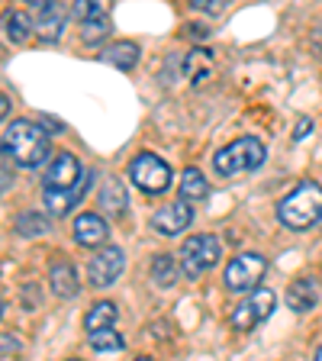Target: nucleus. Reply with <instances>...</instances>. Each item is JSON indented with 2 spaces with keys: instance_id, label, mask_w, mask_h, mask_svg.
<instances>
[{
  "instance_id": "f257e3e1",
  "label": "nucleus",
  "mask_w": 322,
  "mask_h": 361,
  "mask_svg": "<svg viewBox=\"0 0 322 361\" xmlns=\"http://www.w3.org/2000/svg\"><path fill=\"white\" fill-rule=\"evenodd\" d=\"M0 149L7 152L16 165L36 168L49 158L52 145H49V133H45L42 126H36V123H30V120H16L7 126L4 139H0Z\"/></svg>"
},
{
  "instance_id": "72a5a7b5",
  "label": "nucleus",
  "mask_w": 322,
  "mask_h": 361,
  "mask_svg": "<svg viewBox=\"0 0 322 361\" xmlns=\"http://www.w3.org/2000/svg\"><path fill=\"white\" fill-rule=\"evenodd\" d=\"M316 358H319V361H322V345H319V348H316Z\"/></svg>"
},
{
  "instance_id": "b1692460",
  "label": "nucleus",
  "mask_w": 322,
  "mask_h": 361,
  "mask_svg": "<svg viewBox=\"0 0 322 361\" xmlns=\"http://www.w3.org/2000/svg\"><path fill=\"white\" fill-rule=\"evenodd\" d=\"M113 7V0H75V20L78 23H87V20H97V16H106Z\"/></svg>"
},
{
  "instance_id": "a211bd4d",
  "label": "nucleus",
  "mask_w": 322,
  "mask_h": 361,
  "mask_svg": "<svg viewBox=\"0 0 322 361\" xmlns=\"http://www.w3.org/2000/svg\"><path fill=\"white\" fill-rule=\"evenodd\" d=\"M184 75L190 78V84H203L213 75V59L206 49H194L184 55Z\"/></svg>"
},
{
  "instance_id": "f3484780",
  "label": "nucleus",
  "mask_w": 322,
  "mask_h": 361,
  "mask_svg": "<svg viewBox=\"0 0 322 361\" xmlns=\"http://www.w3.org/2000/svg\"><path fill=\"white\" fill-rule=\"evenodd\" d=\"M97 59L106 61V65H116L120 71H129V68H135V61H139V45L135 42H116V45H110V49H104Z\"/></svg>"
},
{
  "instance_id": "ddd939ff",
  "label": "nucleus",
  "mask_w": 322,
  "mask_h": 361,
  "mask_svg": "<svg viewBox=\"0 0 322 361\" xmlns=\"http://www.w3.org/2000/svg\"><path fill=\"white\" fill-rule=\"evenodd\" d=\"M49 281H52V290L58 293V297H65V300L81 290V284H78V268L71 262H55L52 268H49Z\"/></svg>"
},
{
  "instance_id": "aec40b11",
  "label": "nucleus",
  "mask_w": 322,
  "mask_h": 361,
  "mask_svg": "<svg viewBox=\"0 0 322 361\" xmlns=\"http://www.w3.org/2000/svg\"><path fill=\"white\" fill-rule=\"evenodd\" d=\"M210 194V184H206V178H203L197 168H187V171L180 174V200H203V197Z\"/></svg>"
},
{
  "instance_id": "5701e85b",
  "label": "nucleus",
  "mask_w": 322,
  "mask_h": 361,
  "mask_svg": "<svg viewBox=\"0 0 322 361\" xmlns=\"http://www.w3.org/2000/svg\"><path fill=\"white\" fill-rule=\"evenodd\" d=\"M90 348L94 352H123L126 348V342H123L120 332H113V326H106V329H97V332H90Z\"/></svg>"
},
{
  "instance_id": "6ab92c4d",
  "label": "nucleus",
  "mask_w": 322,
  "mask_h": 361,
  "mask_svg": "<svg viewBox=\"0 0 322 361\" xmlns=\"http://www.w3.org/2000/svg\"><path fill=\"white\" fill-rule=\"evenodd\" d=\"M4 32H7L10 42L23 45L32 36V20L23 13V10H7V13H4Z\"/></svg>"
},
{
  "instance_id": "423d86ee",
  "label": "nucleus",
  "mask_w": 322,
  "mask_h": 361,
  "mask_svg": "<svg viewBox=\"0 0 322 361\" xmlns=\"http://www.w3.org/2000/svg\"><path fill=\"white\" fill-rule=\"evenodd\" d=\"M264 271H268V258L258 255V252H245V255H235L225 268V290L233 293H245L264 278Z\"/></svg>"
},
{
  "instance_id": "39448f33",
  "label": "nucleus",
  "mask_w": 322,
  "mask_h": 361,
  "mask_svg": "<svg viewBox=\"0 0 322 361\" xmlns=\"http://www.w3.org/2000/svg\"><path fill=\"white\" fill-rule=\"evenodd\" d=\"M129 180H132L139 190L145 194H165L171 188V168H168L165 158L151 155V152H142V155L132 158L129 165Z\"/></svg>"
},
{
  "instance_id": "cd10ccee",
  "label": "nucleus",
  "mask_w": 322,
  "mask_h": 361,
  "mask_svg": "<svg viewBox=\"0 0 322 361\" xmlns=\"http://www.w3.org/2000/svg\"><path fill=\"white\" fill-rule=\"evenodd\" d=\"M10 161H13V158H10L7 152H0V194L13 184V165H10Z\"/></svg>"
},
{
  "instance_id": "f704fd0d",
  "label": "nucleus",
  "mask_w": 322,
  "mask_h": 361,
  "mask_svg": "<svg viewBox=\"0 0 322 361\" xmlns=\"http://www.w3.org/2000/svg\"><path fill=\"white\" fill-rule=\"evenodd\" d=\"M0 313H4V303H0Z\"/></svg>"
},
{
  "instance_id": "4468645a",
  "label": "nucleus",
  "mask_w": 322,
  "mask_h": 361,
  "mask_svg": "<svg viewBox=\"0 0 322 361\" xmlns=\"http://www.w3.org/2000/svg\"><path fill=\"white\" fill-rule=\"evenodd\" d=\"M126 203H129V194H126V188H123V180L106 178L104 188H100V207H104V213L123 216V213H126Z\"/></svg>"
},
{
  "instance_id": "dca6fc26",
  "label": "nucleus",
  "mask_w": 322,
  "mask_h": 361,
  "mask_svg": "<svg viewBox=\"0 0 322 361\" xmlns=\"http://www.w3.org/2000/svg\"><path fill=\"white\" fill-rule=\"evenodd\" d=\"M61 26H65V13H61L58 4H45L42 16L36 20V36L42 42H55L61 36Z\"/></svg>"
},
{
  "instance_id": "9b49d317",
  "label": "nucleus",
  "mask_w": 322,
  "mask_h": 361,
  "mask_svg": "<svg viewBox=\"0 0 322 361\" xmlns=\"http://www.w3.org/2000/svg\"><path fill=\"white\" fill-rule=\"evenodd\" d=\"M90 188V178H84L81 184H75V188H65V190H49L45 188V210L52 213V216H68V213L75 210V203H81L84 190Z\"/></svg>"
},
{
  "instance_id": "7ed1b4c3",
  "label": "nucleus",
  "mask_w": 322,
  "mask_h": 361,
  "mask_svg": "<svg viewBox=\"0 0 322 361\" xmlns=\"http://www.w3.org/2000/svg\"><path fill=\"white\" fill-rule=\"evenodd\" d=\"M264 158H268V152H264L261 139L242 135L233 145H225V149H219L216 155H213V168H216V174H223V178H239V174L258 171V168L264 165Z\"/></svg>"
},
{
  "instance_id": "c85d7f7f",
  "label": "nucleus",
  "mask_w": 322,
  "mask_h": 361,
  "mask_svg": "<svg viewBox=\"0 0 322 361\" xmlns=\"http://www.w3.org/2000/svg\"><path fill=\"white\" fill-rule=\"evenodd\" d=\"M16 352H20V342H16V338L0 336V355H16Z\"/></svg>"
},
{
  "instance_id": "a878e982",
  "label": "nucleus",
  "mask_w": 322,
  "mask_h": 361,
  "mask_svg": "<svg viewBox=\"0 0 322 361\" xmlns=\"http://www.w3.org/2000/svg\"><path fill=\"white\" fill-rule=\"evenodd\" d=\"M45 229H49V219L36 216V213H23V216L16 219V233L20 235H42Z\"/></svg>"
},
{
  "instance_id": "f03ea898",
  "label": "nucleus",
  "mask_w": 322,
  "mask_h": 361,
  "mask_svg": "<svg viewBox=\"0 0 322 361\" xmlns=\"http://www.w3.org/2000/svg\"><path fill=\"white\" fill-rule=\"evenodd\" d=\"M278 219L293 233H303V229L316 226L322 219V184H316V180L297 184L278 203Z\"/></svg>"
},
{
  "instance_id": "0eeeda50",
  "label": "nucleus",
  "mask_w": 322,
  "mask_h": 361,
  "mask_svg": "<svg viewBox=\"0 0 322 361\" xmlns=\"http://www.w3.org/2000/svg\"><path fill=\"white\" fill-rule=\"evenodd\" d=\"M274 307H278V297H274V290H268V287H258L248 300H242L239 307L233 310V326L239 332H252L258 323H264L271 313H274Z\"/></svg>"
},
{
  "instance_id": "6e6552de",
  "label": "nucleus",
  "mask_w": 322,
  "mask_h": 361,
  "mask_svg": "<svg viewBox=\"0 0 322 361\" xmlns=\"http://www.w3.org/2000/svg\"><path fill=\"white\" fill-rule=\"evenodd\" d=\"M123 268H126V258H123V252L116 245H104L97 252V255L90 258L87 264V278L94 287H110L116 284V278L123 274Z\"/></svg>"
},
{
  "instance_id": "393cba45",
  "label": "nucleus",
  "mask_w": 322,
  "mask_h": 361,
  "mask_svg": "<svg viewBox=\"0 0 322 361\" xmlns=\"http://www.w3.org/2000/svg\"><path fill=\"white\" fill-rule=\"evenodd\" d=\"M110 36V20H106V16H97V20H87L81 26V39L87 45H97L100 39H106Z\"/></svg>"
},
{
  "instance_id": "20e7f679",
  "label": "nucleus",
  "mask_w": 322,
  "mask_h": 361,
  "mask_svg": "<svg viewBox=\"0 0 322 361\" xmlns=\"http://www.w3.org/2000/svg\"><path fill=\"white\" fill-rule=\"evenodd\" d=\"M219 255H223V248H219V239L216 235H194V239L184 242L180 248V271H184V278L197 281L203 278L210 268H216Z\"/></svg>"
},
{
  "instance_id": "412c9836",
  "label": "nucleus",
  "mask_w": 322,
  "mask_h": 361,
  "mask_svg": "<svg viewBox=\"0 0 322 361\" xmlns=\"http://www.w3.org/2000/svg\"><path fill=\"white\" fill-rule=\"evenodd\" d=\"M116 303L104 300V303H94V307L87 310V316H84V329L87 332H97V329H106V326L116 323Z\"/></svg>"
},
{
  "instance_id": "473e14b6",
  "label": "nucleus",
  "mask_w": 322,
  "mask_h": 361,
  "mask_svg": "<svg viewBox=\"0 0 322 361\" xmlns=\"http://www.w3.org/2000/svg\"><path fill=\"white\" fill-rule=\"evenodd\" d=\"M26 4H30V7H45L49 0H26Z\"/></svg>"
},
{
  "instance_id": "7c9ffc66",
  "label": "nucleus",
  "mask_w": 322,
  "mask_h": 361,
  "mask_svg": "<svg viewBox=\"0 0 322 361\" xmlns=\"http://www.w3.org/2000/svg\"><path fill=\"white\" fill-rule=\"evenodd\" d=\"M7 113H10V97L4 94V90H0V120H4Z\"/></svg>"
},
{
  "instance_id": "2f4dec72",
  "label": "nucleus",
  "mask_w": 322,
  "mask_h": 361,
  "mask_svg": "<svg viewBox=\"0 0 322 361\" xmlns=\"http://www.w3.org/2000/svg\"><path fill=\"white\" fill-rule=\"evenodd\" d=\"M313 45H316V52H319V59H322V26L313 32Z\"/></svg>"
},
{
  "instance_id": "bb28decb",
  "label": "nucleus",
  "mask_w": 322,
  "mask_h": 361,
  "mask_svg": "<svg viewBox=\"0 0 322 361\" xmlns=\"http://www.w3.org/2000/svg\"><path fill=\"white\" fill-rule=\"evenodd\" d=\"M190 7L200 10V13H206V16H216L229 7V0H190Z\"/></svg>"
},
{
  "instance_id": "c756f323",
  "label": "nucleus",
  "mask_w": 322,
  "mask_h": 361,
  "mask_svg": "<svg viewBox=\"0 0 322 361\" xmlns=\"http://www.w3.org/2000/svg\"><path fill=\"white\" fill-rule=\"evenodd\" d=\"M306 133H313V120H300V123H297V133H293V139H303Z\"/></svg>"
},
{
  "instance_id": "9d476101",
  "label": "nucleus",
  "mask_w": 322,
  "mask_h": 361,
  "mask_svg": "<svg viewBox=\"0 0 322 361\" xmlns=\"http://www.w3.org/2000/svg\"><path fill=\"white\" fill-rule=\"evenodd\" d=\"M190 219H194V210H190V200L184 203H168V207H161V210L151 216V229H155L158 235H178L184 233L190 226Z\"/></svg>"
},
{
  "instance_id": "2eb2a0df",
  "label": "nucleus",
  "mask_w": 322,
  "mask_h": 361,
  "mask_svg": "<svg viewBox=\"0 0 322 361\" xmlns=\"http://www.w3.org/2000/svg\"><path fill=\"white\" fill-rule=\"evenodd\" d=\"M316 281L313 278H300L287 287V303H290L293 313H309L316 307Z\"/></svg>"
},
{
  "instance_id": "f8f14e48",
  "label": "nucleus",
  "mask_w": 322,
  "mask_h": 361,
  "mask_svg": "<svg viewBox=\"0 0 322 361\" xmlns=\"http://www.w3.org/2000/svg\"><path fill=\"white\" fill-rule=\"evenodd\" d=\"M106 235H110V229H106V223L97 216V213H84V216L75 219V242L78 245L97 248L106 242Z\"/></svg>"
},
{
  "instance_id": "4be33fe9",
  "label": "nucleus",
  "mask_w": 322,
  "mask_h": 361,
  "mask_svg": "<svg viewBox=\"0 0 322 361\" xmlns=\"http://www.w3.org/2000/svg\"><path fill=\"white\" fill-rule=\"evenodd\" d=\"M178 264L180 262L174 255H155V262H151V281H155L158 287H171L180 274Z\"/></svg>"
},
{
  "instance_id": "1a4fd4ad",
  "label": "nucleus",
  "mask_w": 322,
  "mask_h": 361,
  "mask_svg": "<svg viewBox=\"0 0 322 361\" xmlns=\"http://www.w3.org/2000/svg\"><path fill=\"white\" fill-rule=\"evenodd\" d=\"M84 178H87V174H84L81 161H78L71 152H58V155L52 158L49 171H45V188H49V190H65V188L81 184Z\"/></svg>"
}]
</instances>
